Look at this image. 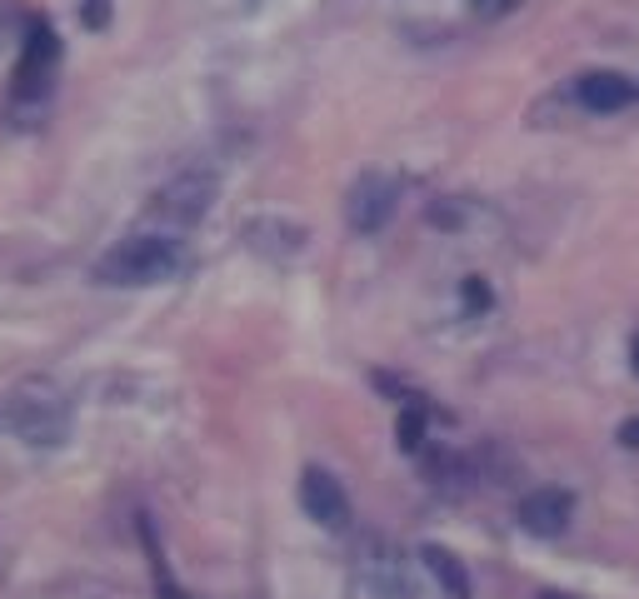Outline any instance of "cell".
<instances>
[{"label": "cell", "instance_id": "16", "mask_svg": "<svg viewBox=\"0 0 639 599\" xmlns=\"http://www.w3.org/2000/svg\"><path fill=\"white\" fill-rule=\"evenodd\" d=\"M110 15H115L110 0H80V25H86V31H106Z\"/></svg>", "mask_w": 639, "mask_h": 599}, {"label": "cell", "instance_id": "15", "mask_svg": "<svg viewBox=\"0 0 639 599\" xmlns=\"http://www.w3.org/2000/svg\"><path fill=\"white\" fill-rule=\"evenodd\" d=\"M430 225L460 230V225H465V206H460V200H434V206H430Z\"/></svg>", "mask_w": 639, "mask_h": 599}, {"label": "cell", "instance_id": "8", "mask_svg": "<svg viewBox=\"0 0 639 599\" xmlns=\"http://www.w3.org/2000/svg\"><path fill=\"white\" fill-rule=\"evenodd\" d=\"M574 100H580L590 115H615V110L635 106L639 86L625 70H585V76L574 80Z\"/></svg>", "mask_w": 639, "mask_h": 599}, {"label": "cell", "instance_id": "9", "mask_svg": "<svg viewBox=\"0 0 639 599\" xmlns=\"http://www.w3.org/2000/svg\"><path fill=\"white\" fill-rule=\"evenodd\" d=\"M360 579L385 599H410V579H405V559L385 540H365L360 550Z\"/></svg>", "mask_w": 639, "mask_h": 599}, {"label": "cell", "instance_id": "6", "mask_svg": "<svg viewBox=\"0 0 639 599\" xmlns=\"http://www.w3.org/2000/svg\"><path fill=\"white\" fill-rule=\"evenodd\" d=\"M300 510L330 534L350 530V495L326 465H305L300 469Z\"/></svg>", "mask_w": 639, "mask_h": 599}, {"label": "cell", "instance_id": "19", "mask_svg": "<svg viewBox=\"0 0 639 599\" xmlns=\"http://www.w3.org/2000/svg\"><path fill=\"white\" fill-rule=\"evenodd\" d=\"M619 445H625V450H639V414H629L625 425H619Z\"/></svg>", "mask_w": 639, "mask_h": 599}, {"label": "cell", "instance_id": "7", "mask_svg": "<svg viewBox=\"0 0 639 599\" xmlns=\"http://www.w3.org/2000/svg\"><path fill=\"white\" fill-rule=\"evenodd\" d=\"M574 520V495L564 485H535L520 500V530L535 534V540H554L564 534Z\"/></svg>", "mask_w": 639, "mask_h": 599}, {"label": "cell", "instance_id": "20", "mask_svg": "<svg viewBox=\"0 0 639 599\" xmlns=\"http://www.w3.org/2000/svg\"><path fill=\"white\" fill-rule=\"evenodd\" d=\"M629 370H635V380H639V330H635V340H629Z\"/></svg>", "mask_w": 639, "mask_h": 599}, {"label": "cell", "instance_id": "12", "mask_svg": "<svg viewBox=\"0 0 639 599\" xmlns=\"http://www.w3.org/2000/svg\"><path fill=\"white\" fill-rule=\"evenodd\" d=\"M425 430H430V410H425V400H410V404H405V414H400V425H395L405 455H420V450H425Z\"/></svg>", "mask_w": 639, "mask_h": 599}, {"label": "cell", "instance_id": "11", "mask_svg": "<svg viewBox=\"0 0 639 599\" xmlns=\"http://www.w3.org/2000/svg\"><path fill=\"white\" fill-rule=\"evenodd\" d=\"M21 60L25 66H41V70H55V60H60V35H55V25L45 21V15H31V21H25Z\"/></svg>", "mask_w": 639, "mask_h": 599}, {"label": "cell", "instance_id": "5", "mask_svg": "<svg viewBox=\"0 0 639 599\" xmlns=\"http://www.w3.org/2000/svg\"><path fill=\"white\" fill-rule=\"evenodd\" d=\"M240 240H245L250 255H261V260H275V265H290L310 251V230L300 220H285V215H250L240 225Z\"/></svg>", "mask_w": 639, "mask_h": 599}, {"label": "cell", "instance_id": "2", "mask_svg": "<svg viewBox=\"0 0 639 599\" xmlns=\"http://www.w3.org/2000/svg\"><path fill=\"white\" fill-rule=\"evenodd\" d=\"M5 425H11L15 440L35 450H51V445H66L70 440V400L66 390L55 380H25L11 390L5 400Z\"/></svg>", "mask_w": 639, "mask_h": 599}, {"label": "cell", "instance_id": "10", "mask_svg": "<svg viewBox=\"0 0 639 599\" xmlns=\"http://www.w3.org/2000/svg\"><path fill=\"white\" fill-rule=\"evenodd\" d=\"M420 565L434 575V585L444 589V599H470L465 559H460L455 550H444V545H420Z\"/></svg>", "mask_w": 639, "mask_h": 599}, {"label": "cell", "instance_id": "17", "mask_svg": "<svg viewBox=\"0 0 639 599\" xmlns=\"http://www.w3.org/2000/svg\"><path fill=\"white\" fill-rule=\"evenodd\" d=\"M525 0H470V11L480 15V21H505V15H515Z\"/></svg>", "mask_w": 639, "mask_h": 599}, {"label": "cell", "instance_id": "13", "mask_svg": "<svg viewBox=\"0 0 639 599\" xmlns=\"http://www.w3.org/2000/svg\"><path fill=\"white\" fill-rule=\"evenodd\" d=\"M11 96L15 100H25V106H31V100H45L51 96V70H41V66H15V80H11Z\"/></svg>", "mask_w": 639, "mask_h": 599}, {"label": "cell", "instance_id": "14", "mask_svg": "<svg viewBox=\"0 0 639 599\" xmlns=\"http://www.w3.org/2000/svg\"><path fill=\"white\" fill-rule=\"evenodd\" d=\"M460 300H465L470 315H485V310L495 306V290H489L485 275H465V285H460Z\"/></svg>", "mask_w": 639, "mask_h": 599}, {"label": "cell", "instance_id": "1", "mask_svg": "<svg viewBox=\"0 0 639 599\" xmlns=\"http://www.w3.org/2000/svg\"><path fill=\"white\" fill-rule=\"evenodd\" d=\"M185 270V245L165 230H145V235H125L115 240L106 255L96 260V280L100 285H165Z\"/></svg>", "mask_w": 639, "mask_h": 599}, {"label": "cell", "instance_id": "18", "mask_svg": "<svg viewBox=\"0 0 639 599\" xmlns=\"http://www.w3.org/2000/svg\"><path fill=\"white\" fill-rule=\"evenodd\" d=\"M25 31V21H21V11H15L11 0H0V51L15 41V35Z\"/></svg>", "mask_w": 639, "mask_h": 599}, {"label": "cell", "instance_id": "4", "mask_svg": "<svg viewBox=\"0 0 639 599\" xmlns=\"http://www.w3.org/2000/svg\"><path fill=\"white\" fill-rule=\"evenodd\" d=\"M400 210V180L385 170H365L345 196V220L355 235H379Z\"/></svg>", "mask_w": 639, "mask_h": 599}, {"label": "cell", "instance_id": "3", "mask_svg": "<svg viewBox=\"0 0 639 599\" xmlns=\"http://www.w3.org/2000/svg\"><path fill=\"white\" fill-rule=\"evenodd\" d=\"M216 190H220V186H216V175H206V170H185V175H175L170 186L155 190V200H151V220H161L165 235L200 225V220H206V210L216 206Z\"/></svg>", "mask_w": 639, "mask_h": 599}]
</instances>
